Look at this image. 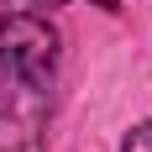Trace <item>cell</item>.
<instances>
[{
	"instance_id": "cell-3",
	"label": "cell",
	"mask_w": 152,
	"mask_h": 152,
	"mask_svg": "<svg viewBox=\"0 0 152 152\" xmlns=\"http://www.w3.org/2000/svg\"><path fill=\"white\" fill-rule=\"evenodd\" d=\"M5 11H58V5H74V0H0Z\"/></svg>"
},
{
	"instance_id": "cell-1",
	"label": "cell",
	"mask_w": 152,
	"mask_h": 152,
	"mask_svg": "<svg viewBox=\"0 0 152 152\" xmlns=\"http://www.w3.org/2000/svg\"><path fill=\"white\" fill-rule=\"evenodd\" d=\"M0 63L21 89H47L58 74V31L42 11H5L0 16Z\"/></svg>"
},
{
	"instance_id": "cell-2",
	"label": "cell",
	"mask_w": 152,
	"mask_h": 152,
	"mask_svg": "<svg viewBox=\"0 0 152 152\" xmlns=\"http://www.w3.org/2000/svg\"><path fill=\"white\" fill-rule=\"evenodd\" d=\"M121 152H152V121L131 126V131L121 137Z\"/></svg>"
},
{
	"instance_id": "cell-4",
	"label": "cell",
	"mask_w": 152,
	"mask_h": 152,
	"mask_svg": "<svg viewBox=\"0 0 152 152\" xmlns=\"http://www.w3.org/2000/svg\"><path fill=\"white\" fill-rule=\"evenodd\" d=\"M94 5H105V11H121V0H94Z\"/></svg>"
}]
</instances>
